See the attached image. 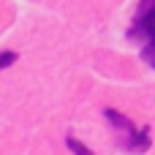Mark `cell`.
Here are the masks:
<instances>
[{
	"mask_svg": "<svg viewBox=\"0 0 155 155\" xmlns=\"http://www.w3.org/2000/svg\"><path fill=\"white\" fill-rule=\"evenodd\" d=\"M128 41L142 44V57L155 68V0H142L128 27Z\"/></svg>",
	"mask_w": 155,
	"mask_h": 155,
	"instance_id": "obj_1",
	"label": "cell"
},
{
	"mask_svg": "<svg viewBox=\"0 0 155 155\" xmlns=\"http://www.w3.org/2000/svg\"><path fill=\"white\" fill-rule=\"evenodd\" d=\"M104 117L112 123L114 136H117V147L128 150V153H147L150 150V128H136L123 112L117 109H104Z\"/></svg>",
	"mask_w": 155,
	"mask_h": 155,
	"instance_id": "obj_2",
	"label": "cell"
},
{
	"mask_svg": "<svg viewBox=\"0 0 155 155\" xmlns=\"http://www.w3.org/2000/svg\"><path fill=\"white\" fill-rule=\"evenodd\" d=\"M65 144H68V150H71L74 155H93L90 147H84V144H82L79 139H74V136H68V139H65Z\"/></svg>",
	"mask_w": 155,
	"mask_h": 155,
	"instance_id": "obj_3",
	"label": "cell"
},
{
	"mask_svg": "<svg viewBox=\"0 0 155 155\" xmlns=\"http://www.w3.org/2000/svg\"><path fill=\"white\" fill-rule=\"evenodd\" d=\"M11 63H16V54H14V52H0V71L8 68Z\"/></svg>",
	"mask_w": 155,
	"mask_h": 155,
	"instance_id": "obj_4",
	"label": "cell"
}]
</instances>
